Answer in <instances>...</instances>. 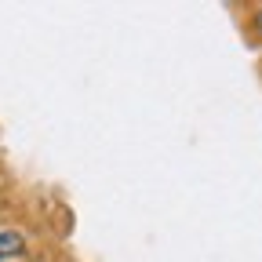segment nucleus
<instances>
[{
    "instance_id": "nucleus-2",
    "label": "nucleus",
    "mask_w": 262,
    "mask_h": 262,
    "mask_svg": "<svg viewBox=\"0 0 262 262\" xmlns=\"http://www.w3.org/2000/svg\"><path fill=\"white\" fill-rule=\"evenodd\" d=\"M255 29H258V33H262V8H258V11H255Z\"/></svg>"
},
{
    "instance_id": "nucleus-1",
    "label": "nucleus",
    "mask_w": 262,
    "mask_h": 262,
    "mask_svg": "<svg viewBox=\"0 0 262 262\" xmlns=\"http://www.w3.org/2000/svg\"><path fill=\"white\" fill-rule=\"evenodd\" d=\"M22 251H26V237L18 233V229H0V262L18 258Z\"/></svg>"
}]
</instances>
